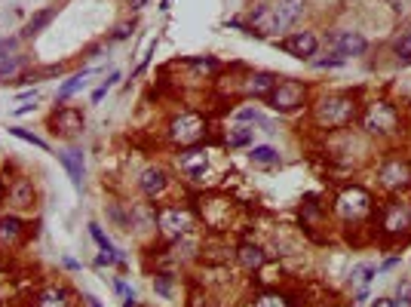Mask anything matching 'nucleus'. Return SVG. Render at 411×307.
<instances>
[{
  "label": "nucleus",
  "instance_id": "obj_1",
  "mask_svg": "<svg viewBox=\"0 0 411 307\" xmlns=\"http://www.w3.org/2000/svg\"><path fill=\"white\" fill-rule=\"evenodd\" d=\"M304 99H307V86H304L301 80H277L273 93L267 95L270 108L279 111V114H288V111L301 108Z\"/></svg>",
  "mask_w": 411,
  "mask_h": 307
},
{
  "label": "nucleus",
  "instance_id": "obj_2",
  "mask_svg": "<svg viewBox=\"0 0 411 307\" xmlns=\"http://www.w3.org/2000/svg\"><path fill=\"white\" fill-rule=\"evenodd\" d=\"M353 111H356L353 99H347V95H328V99H322L316 104V123H322V126H344L353 117Z\"/></svg>",
  "mask_w": 411,
  "mask_h": 307
},
{
  "label": "nucleus",
  "instance_id": "obj_3",
  "mask_svg": "<svg viewBox=\"0 0 411 307\" xmlns=\"http://www.w3.org/2000/svg\"><path fill=\"white\" fill-rule=\"evenodd\" d=\"M206 135V120L200 114H181L175 117L172 123H169V139L175 144H181V148H190V144H197L200 139Z\"/></svg>",
  "mask_w": 411,
  "mask_h": 307
},
{
  "label": "nucleus",
  "instance_id": "obj_4",
  "mask_svg": "<svg viewBox=\"0 0 411 307\" xmlns=\"http://www.w3.org/2000/svg\"><path fill=\"white\" fill-rule=\"evenodd\" d=\"M157 224H160V231H163L169 240H175V237H184V233H190L193 215L188 212V209H181V206H166V209H160Z\"/></svg>",
  "mask_w": 411,
  "mask_h": 307
},
{
  "label": "nucleus",
  "instance_id": "obj_5",
  "mask_svg": "<svg viewBox=\"0 0 411 307\" xmlns=\"http://www.w3.org/2000/svg\"><path fill=\"white\" fill-rule=\"evenodd\" d=\"M337 212H341V218H347V221H359V218H365L372 212V197L362 188H347L337 197Z\"/></svg>",
  "mask_w": 411,
  "mask_h": 307
},
{
  "label": "nucleus",
  "instance_id": "obj_6",
  "mask_svg": "<svg viewBox=\"0 0 411 307\" xmlns=\"http://www.w3.org/2000/svg\"><path fill=\"white\" fill-rule=\"evenodd\" d=\"M326 43L332 46V53L344 55V59H350V55H362L368 50V40L356 34V31H332V34L326 37Z\"/></svg>",
  "mask_w": 411,
  "mask_h": 307
},
{
  "label": "nucleus",
  "instance_id": "obj_7",
  "mask_svg": "<svg viewBox=\"0 0 411 307\" xmlns=\"http://www.w3.org/2000/svg\"><path fill=\"white\" fill-rule=\"evenodd\" d=\"M396 126H399V114L390 108L386 102H375L372 108H368V114H365V129L368 132H396Z\"/></svg>",
  "mask_w": 411,
  "mask_h": 307
},
{
  "label": "nucleus",
  "instance_id": "obj_8",
  "mask_svg": "<svg viewBox=\"0 0 411 307\" xmlns=\"http://www.w3.org/2000/svg\"><path fill=\"white\" fill-rule=\"evenodd\" d=\"M279 46L295 59H313L316 55V34L313 31H295L286 40H279Z\"/></svg>",
  "mask_w": 411,
  "mask_h": 307
},
{
  "label": "nucleus",
  "instance_id": "obj_9",
  "mask_svg": "<svg viewBox=\"0 0 411 307\" xmlns=\"http://www.w3.org/2000/svg\"><path fill=\"white\" fill-rule=\"evenodd\" d=\"M252 31L261 37H273V34H283V25L277 19V10L273 4H261L252 10Z\"/></svg>",
  "mask_w": 411,
  "mask_h": 307
},
{
  "label": "nucleus",
  "instance_id": "obj_10",
  "mask_svg": "<svg viewBox=\"0 0 411 307\" xmlns=\"http://www.w3.org/2000/svg\"><path fill=\"white\" fill-rule=\"evenodd\" d=\"M381 182L386 188H405V184H411V166L405 160H386L381 166Z\"/></svg>",
  "mask_w": 411,
  "mask_h": 307
},
{
  "label": "nucleus",
  "instance_id": "obj_11",
  "mask_svg": "<svg viewBox=\"0 0 411 307\" xmlns=\"http://www.w3.org/2000/svg\"><path fill=\"white\" fill-rule=\"evenodd\" d=\"M53 126H55V132H62V135H74L83 129V111L80 108H59L53 114Z\"/></svg>",
  "mask_w": 411,
  "mask_h": 307
},
{
  "label": "nucleus",
  "instance_id": "obj_12",
  "mask_svg": "<svg viewBox=\"0 0 411 307\" xmlns=\"http://www.w3.org/2000/svg\"><path fill=\"white\" fill-rule=\"evenodd\" d=\"M273 10H277V19L283 25V31H288L304 15V10H307V0H277Z\"/></svg>",
  "mask_w": 411,
  "mask_h": 307
},
{
  "label": "nucleus",
  "instance_id": "obj_13",
  "mask_svg": "<svg viewBox=\"0 0 411 307\" xmlns=\"http://www.w3.org/2000/svg\"><path fill=\"white\" fill-rule=\"evenodd\" d=\"M139 184H141V191L148 193V197H160V193L166 191V184H169V175H166V169H160V166H148L141 172Z\"/></svg>",
  "mask_w": 411,
  "mask_h": 307
},
{
  "label": "nucleus",
  "instance_id": "obj_14",
  "mask_svg": "<svg viewBox=\"0 0 411 307\" xmlns=\"http://www.w3.org/2000/svg\"><path fill=\"white\" fill-rule=\"evenodd\" d=\"M206 163H209V154L203 148H188V151L179 154V166L188 175H200L206 169Z\"/></svg>",
  "mask_w": 411,
  "mask_h": 307
},
{
  "label": "nucleus",
  "instance_id": "obj_15",
  "mask_svg": "<svg viewBox=\"0 0 411 307\" xmlns=\"http://www.w3.org/2000/svg\"><path fill=\"white\" fill-rule=\"evenodd\" d=\"M411 224V212H408V206H402V203H390L386 206V218H384V228L390 231V233H399V231H405Z\"/></svg>",
  "mask_w": 411,
  "mask_h": 307
},
{
  "label": "nucleus",
  "instance_id": "obj_16",
  "mask_svg": "<svg viewBox=\"0 0 411 307\" xmlns=\"http://www.w3.org/2000/svg\"><path fill=\"white\" fill-rule=\"evenodd\" d=\"M273 86H277V77L267 74V71H258V74L249 77L246 90L255 95V99H267V95L273 93Z\"/></svg>",
  "mask_w": 411,
  "mask_h": 307
},
{
  "label": "nucleus",
  "instance_id": "obj_17",
  "mask_svg": "<svg viewBox=\"0 0 411 307\" xmlns=\"http://www.w3.org/2000/svg\"><path fill=\"white\" fill-rule=\"evenodd\" d=\"M10 203L22 206V209L34 203V184H31V179H15L10 184Z\"/></svg>",
  "mask_w": 411,
  "mask_h": 307
},
{
  "label": "nucleus",
  "instance_id": "obj_18",
  "mask_svg": "<svg viewBox=\"0 0 411 307\" xmlns=\"http://www.w3.org/2000/svg\"><path fill=\"white\" fill-rule=\"evenodd\" d=\"M59 163L68 169L71 182L80 188V182H83V154L80 151H64V154H59Z\"/></svg>",
  "mask_w": 411,
  "mask_h": 307
},
{
  "label": "nucleus",
  "instance_id": "obj_19",
  "mask_svg": "<svg viewBox=\"0 0 411 307\" xmlns=\"http://www.w3.org/2000/svg\"><path fill=\"white\" fill-rule=\"evenodd\" d=\"M68 289H62V286H46L43 292L37 295V307H71L68 301Z\"/></svg>",
  "mask_w": 411,
  "mask_h": 307
},
{
  "label": "nucleus",
  "instance_id": "obj_20",
  "mask_svg": "<svg viewBox=\"0 0 411 307\" xmlns=\"http://www.w3.org/2000/svg\"><path fill=\"white\" fill-rule=\"evenodd\" d=\"M237 258H239V264H243L246 271H258L264 264V249L261 246H255V243H243L239 246V252H237Z\"/></svg>",
  "mask_w": 411,
  "mask_h": 307
},
{
  "label": "nucleus",
  "instance_id": "obj_21",
  "mask_svg": "<svg viewBox=\"0 0 411 307\" xmlns=\"http://www.w3.org/2000/svg\"><path fill=\"white\" fill-rule=\"evenodd\" d=\"M22 228H25V224H22L19 218H13V215L0 218V243H4V246H15L22 240Z\"/></svg>",
  "mask_w": 411,
  "mask_h": 307
},
{
  "label": "nucleus",
  "instance_id": "obj_22",
  "mask_svg": "<svg viewBox=\"0 0 411 307\" xmlns=\"http://www.w3.org/2000/svg\"><path fill=\"white\" fill-rule=\"evenodd\" d=\"M55 13H59V6H50V10H40L37 15H31V22L25 28H22V37H34V34H40L50 22L55 19Z\"/></svg>",
  "mask_w": 411,
  "mask_h": 307
},
{
  "label": "nucleus",
  "instance_id": "obj_23",
  "mask_svg": "<svg viewBox=\"0 0 411 307\" xmlns=\"http://www.w3.org/2000/svg\"><path fill=\"white\" fill-rule=\"evenodd\" d=\"M22 68H25V59H22V55H6V59H0V83L22 80Z\"/></svg>",
  "mask_w": 411,
  "mask_h": 307
},
{
  "label": "nucleus",
  "instance_id": "obj_24",
  "mask_svg": "<svg viewBox=\"0 0 411 307\" xmlns=\"http://www.w3.org/2000/svg\"><path fill=\"white\" fill-rule=\"evenodd\" d=\"M252 163H258V166H273V163H279V154H277V148H270V144H258V148H252Z\"/></svg>",
  "mask_w": 411,
  "mask_h": 307
},
{
  "label": "nucleus",
  "instance_id": "obj_25",
  "mask_svg": "<svg viewBox=\"0 0 411 307\" xmlns=\"http://www.w3.org/2000/svg\"><path fill=\"white\" fill-rule=\"evenodd\" d=\"M249 142H252V129H246V126H233L228 132V144H230V148H246Z\"/></svg>",
  "mask_w": 411,
  "mask_h": 307
},
{
  "label": "nucleus",
  "instance_id": "obj_26",
  "mask_svg": "<svg viewBox=\"0 0 411 307\" xmlns=\"http://www.w3.org/2000/svg\"><path fill=\"white\" fill-rule=\"evenodd\" d=\"M393 53L402 64H411V34H402L396 43H393Z\"/></svg>",
  "mask_w": 411,
  "mask_h": 307
},
{
  "label": "nucleus",
  "instance_id": "obj_27",
  "mask_svg": "<svg viewBox=\"0 0 411 307\" xmlns=\"http://www.w3.org/2000/svg\"><path fill=\"white\" fill-rule=\"evenodd\" d=\"M10 132L15 135V139H22V142H28V144H34V148H40V151H46L50 148V144H46L43 139H40V135H34V132H28V129H22V126H13Z\"/></svg>",
  "mask_w": 411,
  "mask_h": 307
},
{
  "label": "nucleus",
  "instance_id": "obj_28",
  "mask_svg": "<svg viewBox=\"0 0 411 307\" xmlns=\"http://www.w3.org/2000/svg\"><path fill=\"white\" fill-rule=\"evenodd\" d=\"M255 307H292V304H288V298H286V295L270 292V295H261V298H258Z\"/></svg>",
  "mask_w": 411,
  "mask_h": 307
},
{
  "label": "nucleus",
  "instance_id": "obj_29",
  "mask_svg": "<svg viewBox=\"0 0 411 307\" xmlns=\"http://www.w3.org/2000/svg\"><path fill=\"white\" fill-rule=\"evenodd\" d=\"M83 77H86V71H83V74H74V77H71V80H68V83H64V86H62V90H59V102H64V99H68V95H71V93H77V90H80V86H83Z\"/></svg>",
  "mask_w": 411,
  "mask_h": 307
},
{
  "label": "nucleus",
  "instance_id": "obj_30",
  "mask_svg": "<svg viewBox=\"0 0 411 307\" xmlns=\"http://www.w3.org/2000/svg\"><path fill=\"white\" fill-rule=\"evenodd\" d=\"M393 307H411V289L408 282H399V292L393 298Z\"/></svg>",
  "mask_w": 411,
  "mask_h": 307
},
{
  "label": "nucleus",
  "instance_id": "obj_31",
  "mask_svg": "<svg viewBox=\"0 0 411 307\" xmlns=\"http://www.w3.org/2000/svg\"><path fill=\"white\" fill-rule=\"evenodd\" d=\"M90 233L95 237V243H99V246L104 249V252H111V255H114V246H111V240L102 233V228H99V224H90Z\"/></svg>",
  "mask_w": 411,
  "mask_h": 307
},
{
  "label": "nucleus",
  "instance_id": "obj_32",
  "mask_svg": "<svg viewBox=\"0 0 411 307\" xmlns=\"http://www.w3.org/2000/svg\"><path fill=\"white\" fill-rule=\"evenodd\" d=\"M347 62L344 55H337V53H332L328 59H316V68H341V64Z\"/></svg>",
  "mask_w": 411,
  "mask_h": 307
},
{
  "label": "nucleus",
  "instance_id": "obj_33",
  "mask_svg": "<svg viewBox=\"0 0 411 307\" xmlns=\"http://www.w3.org/2000/svg\"><path fill=\"white\" fill-rule=\"evenodd\" d=\"M154 286H157L160 295H169L172 292V277H169V273H160V277L154 280Z\"/></svg>",
  "mask_w": 411,
  "mask_h": 307
},
{
  "label": "nucleus",
  "instance_id": "obj_34",
  "mask_svg": "<svg viewBox=\"0 0 411 307\" xmlns=\"http://www.w3.org/2000/svg\"><path fill=\"white\" fill-rule=\"evenodd\" d=\"M132 31H135V25H132V22H123V25H117V31H114V34H111V40H126L129 34H132Z\"/></svg>",
  "mask_w": 411,
  "mask_h": 307
},
{
  "label": "nucleus",
  "instance_id": "obj_35",
  "mask_svg": "<svg viewBox=\"0 0 411 307\" xmlns=\"http://www.w3.org/2000/svg\"><path fill=\"white\" fill-rule=\"evenodd\" d=\"M237 117H239V120H255V123H261V114H258L255 108H243Z\"/></svg>",
  "mask_w": 411,
  "mask_h": 307
},
{
  "label": "nucleus",
  "instance_id": "obj_36",
  "mask_svg": "<svg viewBox=\"0 0 411 307\" xmlns=\"http://www.w3.org/2000/svg\"><path fill=\"white\" fill-rule=\"evenodd\" d=\"M353 280H356L359 286H365V282L372 280V268H359V271H356V277H353Z\"/></svg>",
  "mask_w": 411,
  "mask_h": 307
},
{
  "label": "nucleus",
  "instance_id": "obj_37",
  "mask_svg": "<svg viewBox=\"0 0 411 307\" xmlns=\"http://www.w3.org/2000/svg\"><path fill=\"white\" fill-rule=\"evenodd\" d=\"M15 50V40H0V59H6V53H13Z\"/></svg>",
  "mask_w": 411,
  "mask_h": 307
},
{
  "label": "nucleus",
  "instance_id": "obj_38",
  "mask_svg": "<svg viewBox=\"0 0 411 307\" xmlns=\"http://www.w3.org/2000/svg\"><path fill=\"white\" fill-rule=\"evenodd\" d=\"M372 307H393V298H377V301H372Z\"/></svg>",
  "mask_w": 411,
  "mask_h": 307
},
{
  "label": "nucleus",
  "instance_id": "obj_39",
  "mask_svg": "<svg viewBox=\"0 0 411 307\" xmlns=\"http://www.w3.org/2000/svg\"><path fill=\"white\" fill-rule=\"evenodd\" d=\"M34 111V104H22V108H15V117H22V114H31Z\"/></svg>",
  "mask_w": 411,
  "mask_h": 307
},
{
  "label": "nucleus",
  "instance_id": "obj_40",
  "mask_svg": "<svg viewBox=\"0 0 411 307\" xmlns=\"http://www.w3.org/2000/svg\"><path fill=\"white\" fill-rule=\"evenodd\" d=\"M86 307H102L99 298H92V295H86Z\"/></svg>",
  "mask_w": 411,
  "mask_h": 307
},
{
  "label": "nucleus",
  "instance_id": "obj_41",
  "mask_svg": "<svg viewBox=\"0 0 411 307\" xmlns=\"http://www.w3.org/2000/svg\"><path fill=\"white\" fill-rule=\"evenodd\" d=\"M129 4H132L135 10H139V6H144V4H148V0H129Z\"/></svg>",
  "mask_w": 411,
  "mask_h": 307
},
{
  "label": "nucleus",
  "instance_id": "obj_42",
  "mask_svg": "<svg viewBox=\"0 0 411 307\" xmlns=\"http://www.w3.org/2000/svg\"><path fill=\"white\" fill-rule=\"evenodd\" d=\"M123 307H135V295H129V298H126V304H123Z\"/></svg>",
  "mask_w": 411,
  "mask_h": 307
}]
</instances>
